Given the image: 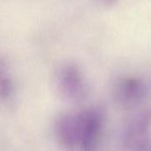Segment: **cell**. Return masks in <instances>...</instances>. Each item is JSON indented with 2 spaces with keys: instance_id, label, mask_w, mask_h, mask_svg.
Masks as SVG:
<instances>
[{
  "instance_id": "obj_1",
  "label": "cell",
  "mask_w": 151,
  "mask_h": 151,
  "mask_svg": "<svg viewBox=\"0 0 151 151\" xmlns=\"http://www.w3.org/2000/svg\"><path fill=\"white\" fill-rule=\"evenodd\" d=\"M103 130V117L96 109H86L63 116L57 124V135L71 150L96 151Z\"/></svg>"
},
{
  "instance_id": "obj_2",
  "label": "cell",
  "mask_w": 151,
  "mask_h": 151,
  "mask_svg": "<svg viewBox=\"0 0 151 151\" xmlns=\"http://www.w3.org/2000/svg\"><path fill=\"white\" fill-rule=\"evenodd\" d=\"M57 85L63 94L74 101L84 99L88 93V86L83 75L73 64H65L58 69Z\"/></svg>"
},
{
  "instance_id": "obj_3",
  "label": "cell",
  "mask_w": 151,
  "mask_h": 151,
  "mask_svg": "<svg viewBox=\"0 0 151 151\" xmlns=\"http://www.w3.org/2000/svg\"><path fill=\"white\" fill-rule=\"evenodd\" d=\"M115 98L123 107L130 108L137 105L145 96V88L142 83L134 80H126L116 87Z\"/></svg>"
},
{
  "instance_id": "obj_4",
  "label": "cell",
  "mask_w": 151,
  "mask_h": 151,
  "mask_svg": "<svg viewBox=\"0 0 151 151\" xmlns=\"http://www.w3.org/2000/svg\"><path fill=\"white\" fill-rule=\"evenodd\" d=\"M14 93V84L8 66L0 59V101L9 100Z\"/></svg>"
}]
</instances>
